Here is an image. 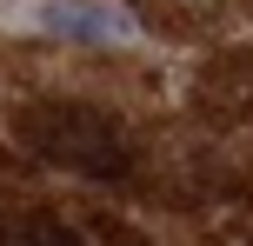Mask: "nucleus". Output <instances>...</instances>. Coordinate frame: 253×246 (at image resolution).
<instances>
[{"instance_id":"obj_2","label":"nucleus","mask_w":253,"mask_h":246,"mask_svg":"<svg viewBox=\"0 0 253 246\" xmlns=\"http://www.w3.org/2000/svg\"><path fill=\"white\" fill-rule=\"evenodd\" d=\"M47 27H53V34H74V40H126V34H133V20L93 13V7H47Z\"/></svg>"},{"instance_id":"obj_1","label":"nucleus","mask_w":253,"mask_h":246,"mask_svg":"<svg viewBox=\"0 0 253 246\" xmlns=\"http://www.w3.org/2000/svg\"><path fill=\"white\" fill-rule=\"evenodd\" d=\"M13 146L47 167L67 173H87V180H120L126 173V140L114 133V120L100 106H74V100H34V106H13L7 120Z\"/></svg>"},{"instance_id":"obj_3","label":"nucleus","mask_w":253,"mask_h":246,"mask_svg":"<svg viewBox=\"0 0 253 246\" xmlns=\"http://www.w3.org/2000/svg\"><path fill=\"white\" fill-rule=\"evenodd\" d=\"M0 246H80V233L53 213H20V220H0Z\"/></svg>"}]
</instances>
